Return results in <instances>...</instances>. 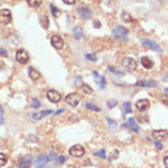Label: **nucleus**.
Returning a JSON list of instances; mask_svg holds the SVG:
<instances>
[{"label": "nucleus", "mask_w": 168, "mask_h": 168, "mask_svg": "<svg viewBox=\"0 0 168 168\" xmlns=\"http://www.w3.org/2000/svg\"><path fill=\"white\" fill-rule=\"evenodd\" d=\"M0 55H3V57H8V52L5 49H0Z\"/></svg>", "instance_id": "40"}, {"label": "nucleus", "mask_w": 168, "mask_h": 168, "mask_svg": "<svg viewBox=\"0 0 168 168\" xmlns=\"http://www.w3.org/2000/svg\"><path fill=\"white\" fill-rule=\"evenodd\" d=\"M52 46L55 48V49L60 51L63 46H64V41H63V38L59 36V34H54V36H52Z\"/></svg>", "instance_id": "8"}, {"label": "nucleus", "mask_w": 168, "mask_h": 168, "mask_svg": "<svg viewBox=\"0 0 168 168\" xmlns=\"http://www.w3.org/2000/svg\"><path fill=\"white\" fill-rule=\"evenodd\" d=\"M150 108V102L147 100H140L136 102V109L139 112H145Z\"/></svg>", "instance_id": "12"}, {"label": "nucleus", "mask_w": 168, "mask_h": 168, "mask_svg": "<svg viewBox=\"0 0 168 168\" xmlns=\"http://www.w3.org/2000/svg\"><path fill=\"white\" fill-rule=\"evenodd\" d=\"M0 114H1V117H3V108L0 107Z\"/></svg>", "instance_id": "43"}, {"label": "nucleus", "mask_w": 168, "mask_h": 168, "mask_svg": "<svg viewBox=\"0 0 168 168\" xmlns=\"http://www.w3.org/2000/svg\"><path fill=\"white\" fill-rule=\"evenodd\" d=\"M78 12L83 20H88V19L92 17V11H91L90 9H87L86 6H80V8L78 9Z\"/></svg>", "instance_id": "10"}, {"label": "nucleus", "mask_w": 168, "mask_h": 168, "mask_svg": "<svg viewBox=\"0 0 168 168\" xmlns=\"http://www.w3.org/2000/svg\"><path fill=\"white\" fill-rule=\"evenodd\" d=\"M87 109H90V110H95V112H101V108L100 107H97V106H95V104H92V103H86V106H85Z\"/></svg>", "instance_id": "26"}, {"label": "nucleus", "mask_w": 168, "mask_h": 168, "mask_svg": "<svg viewBox=\"0 0 168 168\" xmlns=\"http://www.w3.org/2000/svg\"><path fill=\"white\" fill-rule=\"evenodd\" d=\"M53 112L52 110H43V112H38V113H34V114H32V118L33 119H41V118H43V117H46V115H48V114H52Z\"/></svg>", "instance_id": "20"}, {"label": "nucleus", "mask_w": 168, "mask_h": 168, "mask_svg": "<svg viewBox=\"0 0 168 168\" xmlns=\"http://www.w3.org/2000/svg\"><path fill=\"white\" fill-rule=\"evenodd\" d=\"M14 1H19V0H14Z\"/></svg>", "instance_id": "44"}, {"label": "nucleus", "mask_w": 168, "mask_h": 168, "mask_svg": "<svg viewBox=\"0 0 168 168\" xmlns=\"http://www.w3.org/2000/svg\"><path fill=\"white\" fill-rule=\"evenodd\" d=\"M141 65L145 69H151L153 66V61L147 57H144V58H141Z\"/></svg>", "instance_id": "19"}, {"label": "nucleus", "mask_w": 168, "mask_h": 168, "mask_svg": "<svg viewBox=\"0 0 168 168\" xmlns=\"http://www.w3.org/2000/svg\"><path fill=\"white\" fill-rule=\"evenodd\" d=\"M47 98L51 102H53V103H58V102L61 100V96H60V93L58 92V91L49 90V91L47 92Z\"/></svg>", "instance_id": "7"}, {"label": "nucleus", "mask_w": 168, "mask_h": 168, "mask_svg": "<svg viewBox=\"0 0 168 168\" xmlns=\"http://www.w3.org/2000/svg\"><path fill=\"white\" fill-rule=\"evenodd\" d=\"M123 107H124L125 113H131V104L129 102H124L123 103Z\"/></svg>", "instance_id": "30"}, {"label": "nucleus", "mask_w": 168, "mask_h": 168, "mask_svg": "<svg viewBox=\"0 0 168 168\" xmlns=\"http://www.w3.org/2000/svg\"><path fill=\"white\" fill-rule=\"evenodd\" d=\"M122 20L124 21V22H131V21H132L131 16L129 15L127 11H123V14H122Z\"/></svg>", "instance_id": "24"}, {"label": "nucleus", "mask_w": 168, "mask_h": 168, "mask_svg": "<svg viewBox=\"0 0 168 168\" xmlns=\"http://www.w3.org/2000/svg\"><path fill=\"white\" fill-rule=\"evenodd\" d=\"M93 76H95V81H96V83H97V85H100L101 88H104V87H106V81H104V79L102 78V76H100L96 71H93Z\"/></svg>", "instance_id": "17"}, {"label": "nucleus", "mask_w": 168, "mask_h": 168, "mask_svg": "<svg viewBox=\"0 0 168 168\" xmlns=\"http://www.w3.org/2000/svg\"><path fill=\"white\" fill-rule=\"evenodd\" d=\"M117 104H118V102H117L115 100H109V101L107 102V107H108V108H114Z\"/></svg>", "instance_id": "31"}, {"label": "nucleus", "mask_w": 168, "mask_h": 168, "mask_svg": "<svg viewBox=\"0 0 168 168\" xmlns=\"http://www.w3.org/2000/svg\"><path fill=\"white\" fill-rule=\"evenodd\" d=\"M113 34H114V37L122 39L124 42L128 39V30L125 28V27H123V26H117L113 30Z\"/></svg>", "instance_id": "1"}, {"label": "nucleus", "mask_w": 168, "mask_h": 168, "mask_svg": "<svg viewBox=\"0 0 168 168\" xmlns=\"http://www.w3.org/2000/svg\"><path fill=\"white\" fill-rule=\"evenodd\" d=\"M65 4H68V5H73V4H75V1L76 0H63Z\"/></svg>", "instance_id": "38"}, {"label": "nucleus", "mask_w": 168, "mask_h": 168, "mask_svg": "<svg viewBox=\"0 0 168 168\" xmlns=\"http://www.w3.org/2000/svg\"><path fill=\"white\" fill-rule=\"evenodd\" d=\"M95 155H96V156H101L102 158H106V152H104V150H101V151H98V152H96Z\"/></svg>", "instance_id": "36"}, {"label": "nucleus", "mask_w": 168, "mask_h": 168, "mask_svg": "<svg viewBox=\"0 0 168 168\" xmlns=\"http://www.w3.org/2000/svg\"><path fill=\"white\" fill-rule=\"evenodd\" d=\"M65 101H66V103L70 104L71 107H76V106L79 104V102H80V96H79L78 93H70V95L66 96Z\"/></svg>", "instance_id": "6"}, {"label": "nucleus", "mask_w": 168, "mask_h": 168, "mask_svg": "<svg viewBox=\"0 0 168 168\" xmlns=\"http://www.w3.org/2000/svg\"><path fill=\"white\" fill-rule=\"evenodd\" d=\"M6 163H8V157H6L4 153H0V167L5 166Z\"/></svg>", "instance_id": "29"}, {"label": "nucleus", "mask_w": 168, "mask_h": 168, "mask_svg": "<svg viewBox=\"0 0 168 168\" xmlns=\"http://www.w3.org/2000/svg\"><path fill=\"white\" fill-rule=\"evenodd\" d=\"M128 127L134 131V132H139L140 129H139V125L135 123V119L134 118H129V120H128Z\"/></svg>", "instance_id": "18"}, {"label": "nucleus", "mask_w": 168, "mask_h": 168, "mask_svg": "<svg viewBox=\"0 0 168 168\" xmlns=\"http://www.w3.org/2000/svg\"><path fill=\"white\" fill-rule=\"evenodd\" d=\"M51 161V157H47L46 155H41L38 156L37 161H36V167L37 168H42V167H44L48 162Z\"/></svg>", "instance_id": "14"}, {"label": "nucleus", "mask_w": 168, "mask_h": 168, "mask_svg": "<svg viewBox=\"0 0 168 168\" xmlns=\"http://www.w3.org/2000/svg\"><path fill=\"white\" fill-rule=\"evenodd\" d=\"M107 123L109 124V127H110V129H115V128H117V123H115L114 120H112V119L107 118Z\"/></svg>", "instance_id": "33"}, {"label": "nucleus", "mask_w": 168, "mask_h": 168, "mask_svg": "<svg viewBox=\"0 0 168 168\" xmlns=\"http://www.w3.org/2000/svg\"><path fill=\"white\" fill-rule=\"evenodd\" d=\"M32 157L31 156H25L20 159V163H19V168H30L32 164Z\"/></svg>", "instance_id": "13"}, {"label": "nucleus", "mask_w": 168, "mask_h": 168, "mask_svg": "<svg viewBox=\"0 0 168 168\" xmlns=\"http://www.w3.org/2000/svg\"><path fill=\"white\" fill-rule=\"evenodd\" d=\"M141 44L145 48H149V49H152L155 52H161V47L156 43V42H153L151 39H141Z\"/></svg>", "instance_id": "5"}, {"label": "nucleus", "mask_w": 168, "mask_h": 168, "mask_svg": "<svg viewBox=\"0 0 168 168\" xmlns=\"http://www.w3.org/2000/svg\"><path fill=\"white\" fill-rule=\"evenodd\" d=\"M152 137L156 141H163L168 137V131L167 130H155L152 132Z\"/></svg>", "instance_id": "9"}, {"label": "nucleus", "mask_w": 168, "mask_h": 168, "mask_svg": "<svg viewBox=\"0 0 168 168\" xmlns=\"http://www.w3.org/2000/svg\"><path fill=\"white\" fill-rule=\"evenodd\" d=\"M74 34H75V38L76 39H80L82 37V32H81V28H79V27H75V28L73 30Z\"/></svg>", "instance_id": "27"}, {"label": "nucleus", "mask_w": 168, "mask_h": 168, "mask_svg": "<svg viewBox=\"0 0 168 168\" xmlns=\"http://www.w3.org/2000/svg\"><path fill=\"white\" fill-rule=\"evenodd\" d=\"M93 26L96 27V28H100V27H101V22H100V21H97V20H95L93 21Z\"/></svg>", "instance_id": "37"}, {"label": "nucleus", "mask_w": 168, "mask_h": 168, "mask_svg": "<svg viewBox=\"0 0 168 168\" xmlns=\"http://www.w3.org/2000/svg\"><path fill=\"white\" fill-rule=\"evenodd\" d=\"M32 107L33 108H39L41 107V102L38 101V98H33L32 100Z\"/></svg>", "instance_id": "32"}, {"label": "nucleus", "mask_w": 168, "mask_h": 168, "mask_svg": "<svg viewBox=\"0 0 168 168\" xmlns=\"http://www.w3.org/2000/svg\"><path fill=\"white\" fill-rule=\"evenodd\" d=\"M39 20H41V25H42V27H43L44 30H48V27H49V20H48V17H47L46 15H42Z\"/></svg>", "instance_id": "21"}, {"label": "nucleus", "mask_w": 168, "mask_h": 168, "mask_svg": "<svg viewBox=\"0 0 168 168\" xmlns=\"http://www.w3.org/2000/svg\"><path fill=\"white\" fill-rule=\"evenodd\" d=\"M118 153H119V152H118V150H114L113 152H112V157H110V158H117Z\"/></svg>", "instance_id": "39"}, {"label": "nucleus", "mask_w": 168, "mask_h": 168, "mask_svg": "<svg viewBox=\"0 0 168 168\" xmlns=\"http://www.w3.org/2000/svg\"><path fill=\"white\" fill-rule=\"evenodd\" d=\"M16 60L20 63V64H27L28 60H30V55L25 49L21 48V49H19L16 52Z\"/></svg>", "instance_id": "2"}, {"label": "nucleus", "mask_w": 168, "mask_h": 168, "mask_svg": "<svg viewBox=\"0 0 168 168\" xmlns=\"http://www.w3.org/2000/svg\"><path fill=\"white\" fill-rule=\"evenodd\" d=\"M81 90H82V92H85L86 95H91V93H93V90L91 88L87 83H81Z\"/></svg>", "instance_id": "22"}, {"label": "nucleus", "mask_w": 168, "mask_h": 168, "mask_svg": "<svg viewBox=\"0 0 168 168\" xmlns=\"http://www.w3.org/2000/svg\"><path fill=\"white\" fill-rule=\"evenodd\" d=\"M71 168H74V167H71Z\"/></svg>", "instance_id": "45"}, {"label": "nucleus", "mask_w": 168, "mask_h": 168, "mask_svg": "<svg viewBox=\"0 0 168 168\" xmlns=\"http://www.w3.org/2000/svg\"><path fill=\"white\" fill-rule=\"evenodd\" d=\"M11 11L9 9H3L0 10V22L3 25H9L11 22Z\"/></svg>", "instance_id": "3"}, {"label": "nucleus", "mask_w": 168, "mask_h": 168, "mask_svg": "<svg viewBox=\"0 0 168 168\" xmlns=\"http://www.w3.org/2000/svg\"><path fill=\"white\" fill-rule=\"evenodd\" d=\"M28 75L33 81H37L38 79H41V73L37 71L34 68H28Z\"/></svg>", "instance_id": "16"}, {"label": "nucleus", "mask_w": 168, "mask_h": 168, "mask_svg": "<svg viewBox=\"0 0 168 168\" xmlns=\"http://www.w3.org/2000/svg\"><path fill=\"white\" fill-rule=\"evenodd\" d=\"M66 159H68V157H65V156H59V157L57 158V163H58V164H63Z\"/></svg>", "instance_id": "34"}, {"label": "nucleus", "mask_w": 168, "mask_h": 168, "mask_svg": "<svg viewBox=\"0 0 168 168\" xmlns=\"http://www.w3.org/2000/svg\"><path fill=\"white\" fill-rule=\"evenodd\" d=\"M27 4H28L31 8H38L42 4V0H27Z\"/></svg>", "instance_id": "23"}, {"label": "nucleus", "mask_w": 168, "mask_h": 168, "mask_svg": "<svg viewBox=\"0 0 168 168\" xmlns=\"http://www.w3.org/2000/svg\"><path fill=\"white\" fill-rule=\"evenodd\" d=\"M108 71H109V73H113V74H115V75H118V76H123V75H124L123 71H119V70H117L114 66H108Z\"/></svg>", "instance_id": "25"}, {"label": "nucleus", "mask_w": 168, "mask_h": 168, "mask_svg": "<svg viewBox=\"0 0 168 168\" xmlns=\"http://www.w3.org/2000/svg\"><path fill=\"white\" fill-rule=\"evenodd\" d=\"M86 58H87L88 60L96 61V60H97V55H96V54H87V55H86Z\"/></svg>", "instance_id": "35"}, {"label": "nucleus", "mask_w": 168, "mask_h": 168, "mask_svg": "<svg viewBox=\"0 0 168 168\" xmlns=\"http://www.w3.org/2000/svg\"><path fill=\"white\" fill-rule=\"evenodd\" d=\"M135 85L141 86V87H156L158 83L156 81H137Z\"/></svg>", "instance_id": "15"}, {"label": "nucleus", "mask_w": 168, "mask_h": 168, "mask_svg": "<svg viewBox=\"0 0 168 168\" xmlns=\"http://www.w3.org/2000/svg\"><path fill=\"white\" fill-rule=\"evenodd\" d=\"M69 153H70V156H73V157H82L85 155V149H83L81 145H74L73 147H70Z\"/></svg>", "instance_id": "4"}, {"label": "nucleus", "mask_w": 168, "mask_h": 168, "mask_svg": "<svg viewBox=\"0 0 168 168\" xmlns=\"http://www.w3.org/2000/svg\"><path fill=\"white\" fill-rule=\"evenodd\" d=\"M156 146H157V149H158V150H162V145H161L158 141H156Z\"/></svg>", "instance_id": "42"}, {"label": "nucleus", "mask_w": 168, "mask_h": 168, "mask_svg": "<svg viewBox=\"0 0 168 168\" xmlns=\"http://www.w3.org/2000/svg\"><path fill=\"white\" fill-rule=\"evenodd\" d=\"M123 65L127 68V69L131 70V71H132V70H135L136 66H137L135 59H132V58H124L123 59Z\"/></svg>", "instance_id": "11"}, {"label": "nucleus", "mask_w": 168, "mask_h": 168, "mask_svg": "<svg viewBox=\"0 0 168 168\" xmlns=\"http://www.w3.org/2000/svg\"><path fill=\"white\" fill-rule=\"evenodd\" d=\"M51 10H52V14H53V16H54V17L60 16V10L55 8L54 5H51Z\"/></svg>", "instance_id": "28"}, {"label": "nucleus", "mask_w": 168, "mask_h": 168, "mask_svg": "<svg viewBox=\"0 0 168 168\" xmlns=\"http://www.w3.org/2000/svg\"><path fill=\"white\" fill-rule=\"evenodd\" d=\"M163 163H164V167H166V168H168V155L164 157V159H163Z\"/></svg>", "instance_id": "41"}]
</instances>
